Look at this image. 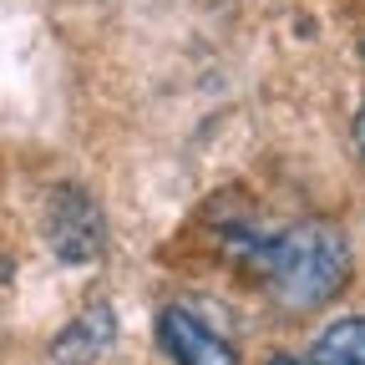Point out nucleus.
Instances as JSON below:
<instances>
[{
    "label": "nucleus",
    "instance_id": "nucleus-5",
    "mask_svg": "<svg viewBox=\"0 0 365 365\" xmlns=\"http://www.w3.org/2000/svg\"><path fill=\"white\" fill-rule=\"evenodd\" d=\"M309 365H365V319H335L314 340Z\"/></svg>",
    "mask_w": 365,
    "mask_h": 365
},
{
    "label": "nucleus",
    "instance_id": "nucleus-1",
    "mask_svg": "<svg viewBox=\"0 0 365 365\" xmlns=\"http://www.w3.org/2000/svg\"><path fill=\"white\" fill-rule=\"evenodd\" d=\"M249 264L264 274V284L274 289V299L284 309L304 314V309L330 304L345 289L350 244L330 218H304V223L284 228L274 239H259L249 249Z\"/></svg>",
    "mask_w": 365,
    "mask_h": 365
},
{
    "label": "nucleus",
    "instance_id": "nucleus-6",
    "mask_svg": "<svg viewBox=\"0 0 365 365\" xmlns=\"http://www.w3.org/2000/svg\"><path fill=\"white\" fill-rule=\"evenodd\" d=\"M355 148H360V163H365V112H360V122H355Z\"/></svg>",
    "mask_w": 365,
    "mask_h": 365
},
{
    "label": "nucleus",
    "instance_id": "nucleus-3",
    "mask_svg": "<svg viewBox=\"0 0 365 365\" xmlns=\"http://www.w3.org/2000/svg\"><path fill=\"white\" fill-rule=\"evenodd\" d=\"M158 345L178 365H244L234 345H228L218 330H208L203 319L193 309H182V304H168L158 314Z\"/></svg>",
    "mask_w": 365,
    "mask_h": 365
},
{
    "label": "nucleus",
    "instance_id": "nucleus-2",
    "mask_svg": "<svg viewBox=\"0 0 365 365\" xmlns=\"http://www.w3.org/2000/svg\"><path fill=\"white\" fill-rule=\"evenodd\" d=\"M46 239H51L61 264H91L107 244V213L76 182H61L46 203Z\"/></svg>",
    "mask_w": 365,
    "mask_h": 365
},
{
    "label": "nucleus",
    "instance_id": "nucleus-4",
    "mask_svg": "<svg viewBox=\"0 0 365 365\" xmlns=\"http://www.w3.org/2000/svg\"><path fill=\"white\" fill-rule=\"evenodd\" d=\"M117 340V314L112 304H86L71 325L51 340V360L56 365H91V360H102Z\"/></svg>",
    "mask_w": 365,
    "mask_h": 365
},
{
    "label": "nucleus",
    "instance_id": "nucleus-7",
    "mask_svg": "<svg viewBox=\"0 0 365 365\" xmlns=\"http://www.w3.org/2000/svg\"><path fill=\"white\" fill-rule=\"evenodd\" d=\"M269 365H304V360H294V355H274Z\"/></svg>",
    "mask_w": 365,
    "mask_h": 365
}]
</instances>
